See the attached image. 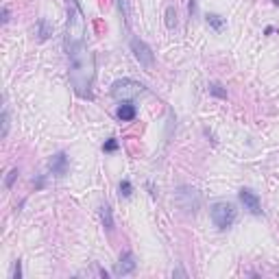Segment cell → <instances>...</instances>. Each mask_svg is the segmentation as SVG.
Instances as JSON below:
<instances>
[{"label":"cell","instance_id":"ba28073f","mask_svg":"<svg viewBox=\"0 0 279 279\" xmlns=\"http://www.w3.org/2000/svg\"><path fill=\"white\" fill-rule=\"evenodd\" d=\"M135 266H138L135 255L131 253V251H124V253L120 255V260L116 262V266H113V275H116V277L131 275V273H135Z\"/></svg>","mask_w":279,"mask_h":279},{"label":"cell","instance_id":"5b68a950","mask_svg":"<svg viewBox=\"0 0 279 279\" xmlns=\"http://www.w3.org/2000/svg\"><path fill=\"white\" fill-rule=\"evenodd\" d=\"M129 46H131V53H133L135 61H138L144 70H149V72H151L153 65H155V53L151 51L149 44L133 35V37H131V42H129Z\"/></svg>","mask_w":279,"mask_h":279},{"label":"cell","instance_id":"d6986e66","mask_svg":"<svg viewBox=\"0 0 279 279\" xmlns=\"http://www.w3.org/2000/svg\"><path fill=\"white\" fill-rule=\"evenodd\" d=\"M118 140L116 138H109L107 142H105V144H103V151H105V153H113V151H118Z\"/></svg>","mask_w":279,"mask_h":279},{"label":"cell","instance_id":"7a4b0ae2","mask_svg":"<svg viewBox=\"0 0 279 279\" xmlns=\"http://www.w3.org/2000/svg\"><path fill=\"white\" fill-rule=\"evenodd\" d=\"M210 216H212V223H214L221 231H225V229L233 227V223H236V218H238V210H236V205L229 203V201H216L210 210Z\"/></svg>","mask_w":279,"mask_h":279},{"label":"cell","instance_id":"9c48e42d","mask_svg":"<svg viewBox=\"0 0 279 279\" xmlns=\"http://www.w3.org/2000/svg\"><path fill=\"white\" fill-rule=\"evenodd\" d=\"M116 116H118V120H122V122H131V120H135V116H138V107L131 101H122L116 109Z\"/></svg>","mask_w":279,"mask_h":279},{"label":"cell","instance_id":"277c9868","mask_svg":"<svg viewBox=\"0 0 279 279\" xmlns=\"http://www.w3.org/2000/svg\"><path fill=\"white\" fill-rule=\"evenodd\" d=\"M174 203H177V207L183 210L185 214H196V210L201 207V194L192 185H179V188L174 190Z\"/></svg>","mask_w":279,"mask_h":279},{"label":"cell","instance_id":"ac0fdd59","mask_svg":"<svg viewBox=\"0 0 279 279\" xmlns=\"http://www.w3.org/2000/svg\"><path fill=\"white\" fill-rule=\"evenodd\" d=\"M18 168H11V170H9V174H7V179H4V188H7V190H11V188H13V183H15V179H18Z\"/></svg>","mask_w":279,"mask_h":279},{"label":"cell","instance_id":"9a60e30c","mask_svg":"<svg viewBox=\"0 0 279 279\" xmlns=\"http://www.w3.org/2000/svg\"><path fill=\"white\" fill-rule=\"evenodd\" d=\"M207 92H210L212 96H216V98H227V90H225V87H223L221 83H210Z\"/></svg>","mask_w":279,"mask_h":279},{"label":"cell","instance_id":"44dd1931","mask_svg":"<svg viewBox=\"0 0 279 279\" xmlns=\"http://www.w3.org/2000/svg\"><path fill=\"white\" fill-rule=\"evenodd\" d=\"M188 11H190V18H196V0H190Z\"/></svg>","mask_w":279,"mask_h":279},{"label":"cell","instance_id":"7402d4cb","mask_svg":"<svg viewBox=\"0 0 279 279\" xmlns=\"http://www.w3.org/2000/svg\"><path fill=\"white\" fill-rule=\"evenodd\" d=\"M9 18H11L9 9H7V7H2V24H7V22H9Z\"/></svg>","mask_w":279,"mask_h":279},{"label":"cell","instance_id":"7c38bea8","mask_svg":"<svg viewBox=\"0 0 279 279\" xmlns=\"http://www.w3.org/2000/svg\"><path fill=\"white\" fill-rule=\"evenodd\" d=\"M205 20H207V24H210L216 33H221L223 29H225V18H223V15H218V13H207Z\"/></svg>","mask_w":279,"mask_h":279},{"label":"cell","instance_id":"2e32d148","mask_svg":"<svg viewBox=\"0 0 279 279\" xmlns=\"http://www.w3.org/2000/svg\"><path fill=\"white\" fill-rule=\"evenodd\" d=\"M118 194H120V196H124V199L133 194V185H131V181H129V179H124V181H120V185H118Z\"/></svg>","mask_w":279,"mask_h":279},{"label":"cell","instance_id":"8992f818","mask_svg":"<svg viewBox=\"0 0 279 279\" xmlns=\"http://www.w3.org/2000/svg\"><path fill=\"white\" fill-rule=\"evenodd\" d=\"M238 199H240V203L244 205V210H249L253 216H260L262 214V201H260V196L255 194L253 190L242 188L238 192Z\"/></svg>","mask_w":279,"mask_h":279},{"label":"cell","instance_id":"5bb4252c","mask_svg":"<svg viewBox=\"0 0 279 279\" xmlns=\"http://www.w3.org/2000/svg\"><path fill=\"white\" fill-rule=\"evenodd\" d=\"M118 9H120V13H122V20L129 29L131 26V2L129 0H118Z\"/></svg>","mask_w":279,"mask_h":279},{"label":"cell","instance_id":"603a6c76","mask_svg":"<svg viewBox=\"0 0 279 279\" xmlns=\"http://www.w3.org/2000/svg\"><path fill=\"white\" fill-rule=\"evenodd\" d=\"M172 277H188V273L183 269H177V271H172Z\"/></svg>","mask_w":279,"mask_h":279},{"label":"cell","instance_id":"cb8c5ba5","mask_svg":"<svg viewBox=\"0 0 279 279\" xmlns=\"http://www.w3.org/2000/svg\"><path fill=\"white\" fill-rule=\"evenodd\" d=\"M273 4H277V7H279V0H273Z\"/></svg>","mask_w":279,"mask_h":279},{"label":"cell","instance_id":"6da1fadb","mask_svg":"<svg viewBox=\"0 0 279 279\" xmlns=\"http://www.w3.org/2000/svg\"><path fill=\"white\" fill-rule=\"evenodd\" d=\"M65 57L68 74L76 96L92 98V85L96 76V57L87 46V22L79 0H68V22H65Z\"/></svg>","mask_w":279,"mask_h":279},{"label":"cell","instance_id":"4fadbf2b","mask_svg":"<svg viewBox=\"0 0 279 279\" xmlns=\"http://www.w3.org/2000/svg\"><path fill=\"white\" fill-rule=\"evenodd\" d=\"M179 26V15L174 7H166V29L168 31H177Z\"/></svg>","mask_w":279,"mask_h":279},{"label":"cell","instance_id":"ffe728a7","mask_svg":"<svg viewBox=\"0 0 279 279\" xmlns=\"http://www.w3.org/2000/svg\"><path fill=\"white\" fill-rule=\"evenodd\" d=\"M22 277V262L15 260L13 262V269H11V279H20Z\"/></svg>","mask_w":279,"mask_h":279},{"label":"cell","instance_id":"3957f363","mask_svg":"<svg viewBox=\"0 0 279 279\" xmlns=\"http://www.w3.org/2000/svg\"><path fill=\"white\" fill-rule=\"evenodd\" d=\"M140 94H146V85L140 83V81H133V79H118L112 83V96L116 101H131V98L140 96Z\"/></svg>","mask_w":279,"mask_h":279},{"label":"cell","instance_id":"30bf717a","mask_svg":"<svg viewBox=\"0 0 279 279\" xmlns=\"http://www.w3.org/2000/svg\"><path fill=\"white\" fill-rule=\"evenodd\" d=\"M98 214H101L103 227H105L107 231H113V212H112V207H109L107 203H103L101 207H98Z\"/></svg>","mask_w":279,"mask_h":279},{"label":"cell","instance_id":"8fae6325","mask_svg":"<svg viewBox=\"0 0 279 279\" xmlns=\"http://www.w3.org/2000/svg\"><path fill=\"white\" fill-rule=\"evenodd\" d=\"M37 35H40V40H48V37L53 35V24L48 22L46 18H40L37 20Z\"/></svg>","mask_w":279,"mask_h":279},{"label":"cell","instance_id":"e0dca14e","mask_svg":"<svg viewBox=\"0 0 279 279\" xmlns=\"http://www.w3.org/2000/svg\"><path fill=\"white\" fill-rule=\"evenodd\" d=\"M9 124H11V120H9V107L4 105L2 107V140L9 135Z\"/></svg>","mask_w":279,"mask_h":279},{"label":"cell","instance_id":"52a82bcc","mask_svg":"<svg viewBox=\"0 0 279 279\" xmlns=\"http://www.w3.org/2000/svg\"><path fill=\"white\" fill-rule=\"evenodd\" d=\"M48 172L57 179L65 177V174H68V153L65 151L55 153V155L51 157V162H48Z\"/></svg>","mask_w":279,"mask_h":279}]
</instances>
